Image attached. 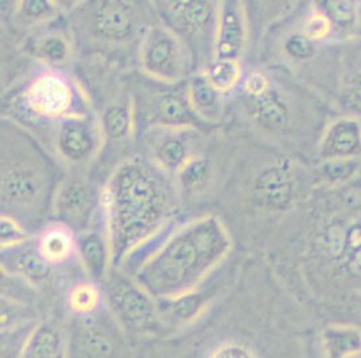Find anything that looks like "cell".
I'll list each match as a JSON object with an SVG mask.
<instances>
[{"label":"cell","mask_w":361,"mask_h":358,"mask_svg":"<svg viewBox=\"0 0 361 358\" xmlns=\"http://www.w3.org/2000/svg\"><path fill=\"white\" fill-rule=\"evenodd\" d=\"M178 186L152 161L131 158L111 174L102 193L112 263H123L155 237L178 206Z\"/></svg>","instance_id":"cell-1"},{"label":"cell","mask_w":361,"mask_h":358,"mask_svg":"<svg viewBox=\"0 0 361 358\" xmlns=\"http://www.w3.org/2000/svg\"><path fill=\"white\" fill-rule=\"evenodd\" d=\"M306 211V264L326 287L361 294V173L341 186L316 187Z\"/></svg>","instance_id":"cell-2"},{"label":"cell","mask_w":361,"mask_h":358,"mask_svg":"<svg viewBox=\"0 0 361 358\" xmlns=\"http://www.w3.org/2000/svg\"><path fill=\"white\" fill-rule=\"evenodd\" d=\"M241 101L256 127L281 149L312 163L326 124L338 113L298 80L252 69L243 75Z\"/></svg>","instance_id":"cell-3"},{"label":"cell","mask_w":361,"mask_h":358,"mask_svg":"<svg viewBox=\"0 0 361 358\" xmlns=\"http://www.w3.org/2000/svg\"><path fill=\"white\" fill-rule=\"evenodd\" d=\"M231 236L216 216H202L180 226L149 254L134 279L152 298L193 292L231 251Z\"/></svg>","instance_id":"cell-4"},{"label":"cell","mask_w":361,"mask_h":358,"mask_svg":"<svg viewBox=\"0 0 361 358\" xmlns=\"http://www.w3.org/2000/svg\"><path fill=\"white\" fill-rule=\"evenodd\" d=\"M53 174L47 159L18 131L1 127V209L3 214L37 220L53 202Z\"/></svg>","instance_id":"cell-5"},{"label":"cell","mask_w":361,"mask_h":358,"mask_svg":"<svg viewBox=\"0 0 361 358\" xmlns=\"http://www.w3.org/2000/svg\"><path fill=\"white\" fill-rule=\"evenodd\" d=\"M314 189L310 162L279 149L257 167L250 197L257 208L282 213L301 206Z\"/></svg>","instance_id":"cell-6"},{"label":"cell","mask_w":361,"mask_h":358,"mask_svg":"<svg viewBox=\"0 0 361 358\" xmlns=\"http://www.w3.org/2000/svg\"><path fill=\"white\" fill-rule=\"evenodd\" d=\"M137 56L145 75L166 85H178L183 81L193 58L188 45L164 23L145 29Z\"/></svg>","instance_id":"cell-7"},{"label":"cell","mask_w":361,"mask_h":358,"mask_svg":"<svg viewBox=\"0 0 361 358\" xmlns=\"http://www.w3.org/2000/svg\"><path fill=\"white\" fill-rule=\"evenodd\" d=\"M65 358H128L121 325L100 309L77 315L65 337Z\"/></svg>","instance_id":"cell-8"},{"label":"cell","mask_w":361,"mask_h":358,"mask_svg":"<svg viewBox=\"0 0 361 358\" xmlns=\"http://www.w3.org/2000/svg\"><path fill=\"white\" fill-rule=\"evenodd\" d=\"M104 282L111 313L121 326L142 333L158 328L161 318L157 300L134 278L111 271Z\"/></svg>","instance_id":"cell-9"},{"label":"cell","mask_w":361,"mask_h":358,"mask_svg":"<svg viewBox=\"0 0 361 358\" xmlns=\"http://www.w3.org/2000/svg\"><path fill=\"white\" fill-rule=\"evenodd\" d=\"M331 105L338 115L361 120V34L337 42Z\"/></svg>","instance_id":"cell-10"},{"label":"cell","mask_w":361,"mask_h":358,"mask_svg":"<svg viewBox=\"0 0 361 358\" xmlns=\"http://www.w3.org/2000/svg\"><path fill=\"white\" fill-rule=\"evenodd\" d=\"M165 25L174 31L192 51V46L213 47L219 20V4L214 1H165ZM193 54V53H192Z\"/></svg>","instance_id":"cell-11"},{"label":"cell","mask_w":361,"mask_h":358,"mask_svg":"<svg viewBox=\"0 0 361 358\" xmlns=\"http://www.w3.org/2000/svg\"><path fill=\"white\" fill-rule=\"evenodd\" d=\"M26 109L35 118L59 121L80 112L73 111L77 92L71 81L59 72H44L37 75L25 90Z\"/></svg>","instance_id":"cell-12"},{"label":"cell","mask_w":361,"mask_h":358,"mask_svg":"<svg viewBox=\"0 0 361 358\" xmlns=\"http://www.w3.org/2000/svg\"><path fill=\"white\" fill-rule=\"evenodd\" d=\"M134 104L135 123L137 118L146 125L165 130H190L196 127L198 118L189 104L185 90H158L139 96Z\"/></svg>","instance_id":"cell-13"},{"label":"cell","mask_w":361,"mask_h":358,"mask_svg":"<svg viewBox=\"0 0 361 358\" xmlns=\"http://www.w3.org/2000/svg\"><path fill=\"white\" fill-rule=\"evenodd\" d=\"M104 137L102 124L88 113H75L56 121L54 147L69 164H87L99 154Z\"/></svg>","instance_id":"cell-14"},{"label":"cell","mask_w":361,"mask_h":358,"mask_svg":"<svg viewBox=\"0 0 361 358\" xmlns=\"http://www.w3.org/2000/svg\"><path fill=\"white\" fill-rule=\"evenodd\" d=\"M85 22L93 38L109 45L127 44L140 30V14L130 1H94L90 4Z\"/></svg>","instance_id":"cell-15"},{"label":"cell","mask_w":361,"mask_h":358,"mask_svg":"<svg viewBox=\"0 0 361 358\" xmlns=\"http://www.w3.org/2000/svg\"><path fill=\"white\" fill-rule=\"evenodd\" d=\"M99 204L102 199L88 180L68 177L56 186L51 210L59 223L80 233L90 229V220Z\"/></svg>","instance_id":"cell-16"},{"label":"cell","mask_w":361,"mask_h":358,"mask_svg":"<svg viewBox=\"0 0 361 358\" xmlns=\"http://www.w3.org/2000/svg\"><path fill=\"white\" fill-rule=\"evenodd\" d=\"M346 159H361V120L337 115L319 136L312 163Z\"/></svg>","instance_id":"cell-17"},{"label":"cell","mask_w":361,"mask_h":358,"mask_svg":"<svg viewBox=\"0 0 361 358\" xmlns=\"http://www.w3.org/2000/svg\"><path fill=\"white\" fill-rule=\"evenodd\" d=\"M247 16L240 1L219 3L213 60L240 61L247 45Z\"/></svg>","instance_id":"cell-18"},{"label":"cell","mask_w":361,"mask_h":358,"mask_svg":"<svg viewBox=\"0 0 361 358\" xmlns=\"http://www.w3.org/2000/svg\"><path fill=\"white\" fill-rule=\"evenodd\" d=\"M77 254L82 267L94 280H106L112 267V252L106 232L87 229L75 235Z\"/></svg>","instance_id":"cell-19"},{"label":"cell","mask_w":361,"mask_h":358,"mask_svg":"<svg viewBox=\"0 0 361 358\" xmlns=\"http://www.w3.org/2000/svg\"><path fill=\"white\" fill-rule=\"evenodd\" d=\"M1 267L32 280L45 279L50 272V266L39 254L37 242L30 244L29 240L16 247L1 249Z\"/></svg>","instance_id":"cell-20"},{"label":"cell","mask_w":361,"mask_h":358,"mask_svg":"<svg viewBox=\"0 0 361 358\" xmlns=\"http://www.w3.org/2000/svg\"><path fill=\"white\" fill-rule=\"evenodd\" d=\"M189 104L197 118L217 123L224 113V94L216 90L204 75L192 77L186 84Z\"/></svg>","instance_id":"cell-21"},{"label":"cell","mask_w":361,"mask_h":358,"mask_svg":"<svg viewBox=\"0 0 361 358\" xmlns=\"http://www.w3.org/2000/svg\"><path fill=\"white\" fill-rule=\"evenodd\" d=\"M169 134L158 140L154 147L152 162L170 175H176L188 161L195 156L190 149L189 130H167Z\"/></svg>","instance_id":"cell-22"},{"label":"cell","mask_w":361,"mask_h":358,"mask_svg":"<svg viewBox=\"0 0 361 358\" xmlns=\"http://www.w3.org/2000/svg\"><path fill=\"white\" fill-rule=\"evenodd\" d=\"M35 242L49 266L62 264L77 254L75 232L59 221L46 226Z\"/></svg>","instance_id":"cell-23"},{"label":"cell","mask_w":361,"mask_h":358,"mask_svg":"<svg viewBox=\"0 0 361 358\" xmlns=\"http://www.w3.org/2000/svg\"><path fill=\"white\" fill-rule=\"evenodd\" d=\"M317 7L331 19L337 41H345L361 34V1H314Z\"/></svg>","instance_id":"cell-24"},{"label":"cell","mask_w":361,"mask_h":358,"mask_svg":"<svg viewBox=\"0 0 361 358\" xmlns=\"http://www.w3.org/2000/svg\"><path fill=\"white\" fill-rule=\"evenodd\" d=\"M326 358H355L361 354V328L352 325H331L322 331Z\"/></svg>","instance_id":"cell-25"},{"label":"cell","mask_w":361,"mask_h":358,"mask_svg":"<svg viewBox=\"0 0 361 358\" xmlns=\"http://www.w3.org/2000/svg\"><path fill=\"white\" fill-rule=\"evenodd\" d=\"M65 350V337L51 322L37 325L19 358H59Z\"/></svg>","instance_id":"cell-26"},{"label":"cell","mask_w":361,"mask_h":358,"mask_svg":"<svg viewBox=\"0 0 361 358\" xmlns=\"http://www.w3.org/2000/svg\"><path fill=\"white\" fill-rule=\"evenodd\" d=\"M310 164L316 187L341 186L361 173V159L325 161Z\"/></svg>","instance_id":"cell-27"},{"label":"cell","mask_w":361,"mask_h":358,"mask_svg":"<svg viewBox=\"0 0 361 358\" xmlns=\"http://www.w3.org/2000/svg\"><path fill=\"white\" fill-rule=\"evenodd\" d=\"M103 134L108 139L121 142L133 134L135 125V111L131 101L115 103L104 111L102 120Z\"/></svg>","instance_id":"cell-28"},{"label":"cell","mask_w":361,"mask_h":358,"mask_svg":"<svg viewBox=\"0 0 361 358\" xmlns=\"http://www.w3.org/2000/svg\"><path fill=\"white\" fill-rule=\"evenodd\" d=\"M157 306L161 322L176 325L196 316L202 306V299L193 291L176 298L158 299Z\"/></svg>","instance_id":"cell-29"},{"label":"cell","mask_w":361,"mask_h":358,"mask_svg":"<svg viewBox=\"0 0 361 358\" xmlns=\"http://www.w3.org/2000/svg\"><path fill=\"white\" fill-rule=\"evenodd\" d=\"M212 174L211 161L207 156L195 155L176 174V182L182 192L196 195L209 185Z\"/></svg>","instance_id":"cell-30"},{"label":"cell","mask_w":361,"mask_h":358,"mask_svg":"<svg viewBox=\"0 0 361 358\" xmlns=\"http://www.w3.org/2000/svg\"><path fill=\"white\" fill-rule=\"evenodd\" d=\"M300 30L313 42L319 45H326L331 42H338L336 29L331 22V19L325 16L314 1L307 4L305 14H302L300 19Z\"/></svg>","instance_id":"cell-31"},{"label":"cell","mask_w":361,"mask_h":358,"mask_svg":"<svg viewBox=\"0 0 361 358\" xmlns=\"http://www.w3.org/2000/svg\"><path fill=\"white\" fill-rule=\"evenodd\" d=\"M202 75L223 94L239 88L243 80L240 61L212 60Z\"/></svg>","instance_id":"cell-32"},{"label":"cell","mask_w":361,"mask_h":358,"mask_svg":"<svg viewBox=\"0 0 361 358\" xmlns=\"http://www.w3.org/2000/svg\"><path fill=\"white\" fill-rule=\"evenodd\" d=\"M35 53L47 63L60 66L69 61L72 49L65 35L60 32H46L35 42Z\"/></svg>","instance_id":"cell-33"},{"label":"cell","mask_w":361,"mask_h":358,"mask_svg":"<svg viewBox=\"0 0 361 358\" xmlns=\"http://www.w3.org/2000/svg\"><path fill=\"white\" fill-rule=\"evenodd\" d=\"M102 294L93 284H78L69 295V306L75 315H88L100 309Z\"/></svg>","instance_id":"cell-34"},{"label":"cell","mask_w":361,"mask_h":358,"mask_svg":"<svg viewBox=\"0 0 361 358\" xmlns=\"http://www.w3.org/2000/svg\"><path fill=\"white\" fill-rule=\"evenodd\" d=\"M56 10L57 7L53 1H45V0H26V1H19L16 6L19 18L31 25L47 20L49 18L56 14Z\"/></svg>","instance_id":"cell-35"},{"label":"cell","mask_w":361,"mask_h":358,"mask_svg":"<svg viewBox=\"0 0 361 358\" xmlns=\"http://www.w3.org/2000/svg\"><path fill=\"white\" fill-rule=\"evenodd\" d=\"M0 240H1V249L11 248L22 242H26L29 240V233L26 228L20 221H18L16 217L1 214Z\"/></svg>","instance_id":"cell-36"},{"label":"cell","mask_w":361,"mask_h":358,"mask_svg":"<svg viewBox=\"0 0 361 358\" xmlns=\"http://www.w3.org/2000/svg\"><path fill=\"white\" fill-rule=\"evenodd\" d=\"M207 358H257L255 352L239 341H224L216 345Z\"/></svg>","instance_id":"cell-37"},{"label":"cell","mask_w":361,"mask_h":358,"mask_svg":"<svg viewBox=\"0 0 361 358\" xmlns=\"http://www.w3.org/2000/svg\"><path fill=\"white\" fill-rule=\"evenodd\" d=\"M59 358H65V350H63V353L61 356H59Z\"/></svg>","instance_id":"cell-38"},{"label":"cell","mask_w":361,"mask_h":358,"mask_svg":"<svg viewBox=\"0 0 361 358\" xmlns=\"http://www.w3.org/2000/svg\"><path fill=\"white\" fill-rule=\"evenodd\" d=\"M355 358H361V354H359V356H356Z\"/></svg>","instance_id":"cell-39"}]
</instances>
